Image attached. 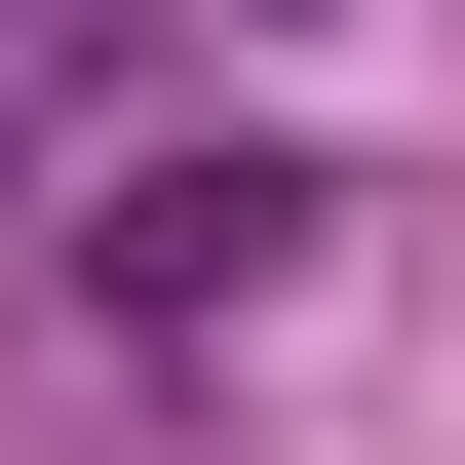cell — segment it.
Instances as JSON below:
<instances>
[{
    "mask_svg": "<svg viewBox=\"0 0 465 465\" xmlns=\"http://www.w3.org/2000/svg\"><path fill=\"white\" fill-rule=\"evenodd\" d=\"M272 232H311V194H272V155H116V311H232Z\"/></svg>",
    "mask_w": 465,
    "mask_h": 465,
    "instance_id": "cell-1",
    "label": "cell"
}]
</instances>
